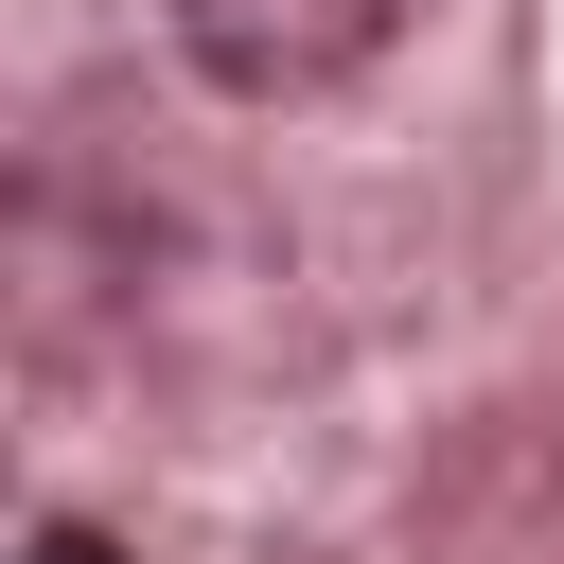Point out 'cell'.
<instances>
[{"label": "cell", "instance_id": "2", "mask_svg": "<svg viewBox=\"0 0 564 564\" xmlns=\"http://www.w3.org/2000/svg\"><path fill=\"white\" fill-rule=\"evenodd\" d=\"M35 564H123V546L106 529H35Z\"/></svg>", "mask_w": 564, "mask_h": 564}, {"label": "cell", "instance_id": "1", "mask_svg": "<svg viewBox=\"0 0 564 564\" xmlns=\"http://www.w3.org/2000/svg\"><path fill=\"white\" fill-rule=\"evenodd\" d=\"M176 35H194V70L212 88H335V70H370L388 35H405V0H176Z\"/></svg>", "mask_w": 564, "mask_h": 564}]
</instances>
